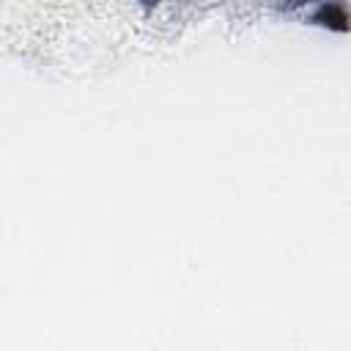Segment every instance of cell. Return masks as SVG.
<instances>
[{"mask_svg": "<svg viewBox=\"0 0 351 351\" xmlns=\"http://www.w3.org/2000/svg\"><path fill=\"white\" fill-rule=\"evenodd\" d=\"M145 3H156V0H145Z\"/></svg>", "mask_w": 351, "mask_h": 351, "instance_id": "1", "label": "cell"}]
</instances>
